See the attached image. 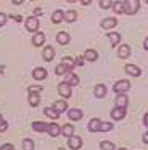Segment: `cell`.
<instances>
[{
	"mask_svg": "<svg viewBox=\"0 0 148 150\" xmlns=\"http://www.w3.org/2000/svg\"><path fill=\"white\" fill-rule=\"evenodd\" d=\"M44 42H46V36L43 32H36L32 36V44L35 47H41L44 44Z\"/></svg>",
	"mask_w": 148,
	"mask_h": 150,
	"instance_id": "11",
	"label": "cell"
},
{
	"mask_svg": "<svg viewBox=\"0 0 148 150\" xmlns=\"http://www.w3.org/2000/svg\"><path fill=\"white\" fill-rule=\"evenodd\" d=\"M77 18H78V13L75 11H73V10H69V11H67L65 13V18H63V19L67 23H73V22L77 21Z\"/></svg>",
	"mask_w": 148,
	"mask_h": 150,
	"instance_id": "27",
	"label": "cell"
},
{
	"mask_svg": "<svg viewBox=\"0 0 148 150\" xmlns=\"http://www.w3.org/2000/svg\"><path fill=\"white\" fill-rule=\"evenodd\" d=\"M33 14H35V17L36 16H43V11H42V8L38 6V7H36L35 10H33Z\"/></svg>",
	"mask_w": 148,
	"mask_h": 150,
	"instance_id": "41",
	"label": "cell"
},
{
	"mask_svg": "<svg viewBox=\"0 0 148 150\" xmlns=\"http://www.w3.org/2000/svg\"><path fill=\"white\" fill-rule=\"evenodd\" d=\"M112 3L114 1H111V0H100V1H99V6L102 8H104V10H107V8H110L111 6H112Z\"/></svg>",
	"mask_w": 148,
	"mask_h": 150,
	"instance_id": "36",
	"label": "cell"
},
{
	"mask_svg": "<svg viewBox=\"0 0 148 150\" xmlns=\"http://www.w3.org/2000/svg\"><path fill=\"white\" fill-rule=\"evenodd\" d=\"M55 73H56V75H59V76H61V75L68 74V73H70V71L67 69V67H65L62 63H60V64L56 66V68H55Z\"/></svg>",
	"mask_w": 148,
	"mask_h": 150,
	"instance_id": "34",
	"label": "cell"
},
{
	"mask_svg": "<svg viewBox=\"0 0 148 150\" xmlns=\"http://www.w3.org/2000/svg\"><path fill=\"white\" fill-rule=\"evenodd\" d=\"M28 101H29L30 106H32V107H37V106L40 105V101H41L40 94H36V93H29Z\"/></svg>",
	"mask_w": 148,
	"mask_h": 150,
	"instance_id": "22",
	"label": "cell"
},
{
	"mask_svg": "<svg viewBox=\"0 0 148 150\" xmlns=\"http://www.w3.org/2000/svg\"><path fill=\"white\" fill-rule=\"evenodd\" d=\"M102 124V120L99 118H92L90 122H88V130L91 131V132H98L99 131V126Z\"/></svg>",
	"mask_w": 148,
	"mask_h": 150,
	"instance_id": "16",
	"label": "cell"
},
{
	"mask_svg": "<svg viewBox=\"0 0 148 150\" xmlns=\"http://www.w3.org/2000/svg\"><path fill=\"white\" fill-rule=\"evenodd\" d=\"M42 54H43V59L47 62H51L54 60V57H55V50H54V48L51 45H47Z\"/></svg>",
	"mask_w": 148,
	"mask_h": 150,
	"instance_id": "12",
	"label": "cell"
},
{
	"mask_svg": "<svg viewBox=\"0 0 148 150\" xmlns=\"http://www.w3.org/2000/svg\"><path fill=\"white\" fill-rule=\"evenodd\" d=\"M106 37L110 40L111 47H112V48H115L121 42V35L118 32H109V33H106Z\"/></svg>",
	"mask_w": 148,
	"mask_h": 150,
	"instance_id": "19",
	"label": "cell"
},
{
	"mask_svg": "<svg viewBox=\"0 0 148 150\" xmlns=\"http://www.w3.org/2000/svg\"><path fill=\"white\" fill-rule=\"evenodd\" d=\"M81 4H83V5H91L92 1H90V0H83Z\"/></svg>",
	"mask_w": 148,
	"mask_h": 150,
	"instance_id": "46",
	"label": "cell"
},
{
	"mask_svg": "<svg viewBox=\"0 0 148 150\" xmlns=\"http://www.w3.org/2000/svg\"><path fill=\"white\" fill-rule=\"evenodd\" d=\"M129 88H130V81L124 79V80L117 81V82L114 85L112 91L116 93V94H124L127 91H129Z\"/></svg>",
	"mask_w": 148,
	"mask_h": 150,
	"instance_id": "2",
	"label": "cell"
},
{
	"mask_svg": "<svg viewBox=\"0 0 148 150\" xmlns=\"http://www.w3.org/2000/svg\"><path fill=\"white\" fill-rule=\"evenodd\" d=\"M74 61H75V64H77V66H80V67H83V66L85 64V63H84V62H85V59L81 55H80V56H78V57H77L75 60H74Z\"/></svg>",
	"mask_w": 148,
	"mask_h": 150,
	"instance_id": "39",
	"label": "cell"
},
{
	"mask_svg": "<svg viewBox=\"0 0 148 150\" xmlns=\"http://www.w3.org/2000/svg\"><path fill=\"white\" fill-rule=\"evenodd\" d=\"M139 8H140V1H137V0H124L123 1L124 13L129 16L135 14L139 11Z\"/></svg>",
	"mask_w": 148,
	"mask_h": 150,
	"instance_id": "1",
	"label": "cell"
},
{
	"mask_svg": "<svg viewBox=\"0 0 148 150\" xmlns=\"http://www.w3.org/2000/svg\"><path fill=\"white\" fill-rule=\"evenodd\" d=\"M125 113H127L125 108H121V107H116L115 106L112 110H111L110 116L114 120H122L125 117Z\"/></svg>",
	"mask_w": 148,
	"mask_h": 150,
	"instance_id": "5",
	"label": "cell"
},
{
	"mask_svg": "<svg viewBox=\"0 0 148 150\" xmlns=\"http://www.w3.org/2000/svg\"><path fill=\"white\" fill-rule=\"evenodd\" d=\"M22 146H23V150H33L35 144H33V141H32V139L25 138V139H23Z\"/></svg>",
	"mask_w": 148,
	"mask_h": 150,
	"instance_id": "33",
	"label": "cell"
},
{
	"mask_svg": "<svg viewBox=\"0 0 148 150\" xmlns=\"http://www.w3.org/2000/svg\"><path fill=\"white\" fill-rule=\"evenodd\" d=\"M116 25H117V19L116 18H111V17L105 18V19H103L100 22V26L103 29H105V30H110V29L115 28Z\"/></svg>",
	"mask_w": 148,
	"mask_h": 150,
	"instance_id": "10",
	"label": "cell"
},
{
	"mask_svg": "<svg viewBox=\"0 0 148 150\" xmlns=\"http://www.w3.org/2000/svg\"><path fill=\"white\" fill-rule=\"evenodd\" d=\"M84 59L90 61V62H95L98 60V52L93 49H87L84 52Z\"/></svg>",
	"mask_w": 148,
	"mask_h": 150,
	"instance_id": "18",
	"label": "cell"
},
{
	"mask_svg": "<svg viewBox=\"0 0 148 150\" xmlns=\"http://www.w3.org/2000/svg\"><path fill=\"white\" fill-rule=\"evenodd\" d=\"M5 68H6V67H5L4 64H0V74H1V73L4 71V69H5Z\"/></svg>",
	"mask_w": 148,
	"mask_h": 150,
	"instance_id": "48",
	"label": "cell"
},
{
	"mask_svg": "<svg viewBox=\"0 0 148 150\" xmlns=\"http://www.w3.org/2000/svg\"><path fill=\"white\" fill-rule=\"evenodd\" d=\"M132 50H130V47L128 44H122L120 48H118V57L121 59H127L129 55H130Z\"/></svg>",
	"mask_w": 148,
	"mask_h": 150,
	"instance_id": "20",
	"label": "cell"
},
{
	"mask_svg": "<svg viewBox=\"0 0 148 150\" xmlns=\"http://www.w3.org/2000/svg\"><path fill=\"white\" fill-rule=\"evenodd\" d=\"M106 94V87L105 85L103 83H98L96 87H95V96L97 98H104Z\"/></svg>",
	"mask_w": 148,
	"mask_h": 150,
	"instance_id": "25",
	"label": "cell"
},
{
	"mask_svg": "<svg viewBox=\"0 0 148 150\" xmlns=\"http://www.w3.org/2000/svg\"><path fill=\"white\" fill-rule=\"evenodd\" d=\"M25 28L30 32H36L37 30H38L40 22H38V19H37V17H35V16L29 17L26 19V22H25Z\"/></svg>",
	"mask_w": 148,
	"mask_h": 150,
	"instance_id": "4",
	"label": "cell"
},
{
	"mask_svg": "<svg viewBox=\"0 0 148 150\" xmlns=\"http://www.w3.org/2000/svg\"><path fill=\"white\" fill-rule=\"evenodd\" d=\"M143 123H144V125L146 126H148V112L144 115V117H143Z\"/></svg>",
	"mask_w": 148,
	"mask_h": 150,
	"instance_id": "45",
	"label": "cell"
},
{
	"mask_svg": "<svg viewBox=\"0 0 148 150\" xmlns=\"http://www.w3.org/2000/svg\"><path fill=\"white\" fill-rule=\"evenodd\" d=\"M0 150H16V149L11 143H6V144H3L0 146Z\"/></svg>",
	"mask_w": 148,
	"mask_h": 150,
	"instance_id": "40",
	"label": "cell"
},
{
	"mask_svg": "<svg viewBox=\"0 0 148 150\" xmlns=\"http://www.w3.org/2000/svg\"><path fill=\"white\" fill-rule=\"evenodd\" d=\"M99 146L102 150H116V146L114 143H111L109 141H103L99 143Z\"/></svg>",
	"mask_w": 148,
	"mask_h": 150,
	"instance_id": "31",
	"label": "cell"
},
{
	"mask_svg": "<svg viewBox=\"0 0 148 150\" xmlns=\"http://www.w3.org/2000/svg\"><path fill=\"white\" fill-rule=\"evenodd\" d=\"M44 115L50 119H58L60 117V113H58L53 107H46L44 108Z\"/></svg>",
	"mask_w": 148,
	"mask_h": 150,
	"instance_id": "28",
	"label": "cell"
},
{
	"mask_svg": "<svg viewBox=\"0 0 148 150\" xmlns=\"http://www.w3.org/2000/svg\"><path fill=\"white\" fill-rule=\"evenodd\" d=\"M112 129H114V125H112V123H110V122H102V124L99 126L100 132H109V131H111Z\"/></svg>",
	"mask_w": 148,
	"mask_h": 150,
	"instance_id": "30",
	"label": "cell"
},
{
	"mask_svg": "<svg viewBox=\"0 0 148 150\" xmlns=\"http://www.w3.org/2000/svg\"><path fill=\"white\" fill-rule=\"evenodd\" d=\"M56 41H58L59 44L66 45V44H68L69 41H70V36H69L67 32H65V31H60V32L56 35Z\"/></svg>",
	"mask_w": 148,
	"mask_h": 150,
	"instance_id": "15",
	"label": "cell"
},
{
	"mask_svg": "<svg viewBox=\"0 0 148 150\" xmlns=\"http://www.w3.org/2000/svg\"><path fill=\"white\" fill-rule=\"evenodd\" d=\"M63 18H65L63 11L62 10H56V11L53 13V16H51V22L54 24H60L63 21Z\"/></svg>",
	"mask_w": 148,
	"mask_h": 150,
	"instance_id": "21",
	"label": "cell"
},
{
	"mask_svg": "<svg viewBox=\"0 0 148 150\" xmlns=\"http://www.w3.org/2000/svg\"><path fill=\"white\" fill-rule=\"evenodd\" d=\"M112 10H114V12L115 13H118V14H121V13H124V10H123V1H114L112 3Z\"/></svg>",
	"mask_w": 148,
	"mask_h": 150,
	"instance_id": "32",
	"label": "cell"
},
{
	"mask_svg": "<svg viewBox=\"0 0 148 150\" xmlns=\"http://www.w3.org/2000/svg\"><path fill=\"white\" fill-rule=\"evenodd\" d=\"M143 48L144 50H148V37H146V40L143 41Z\"/></svg>",
	"mask_w": 148,
	"mask_h": 150,
	"instance_id": "44",
	"label": "cell"
},
{
	"mask_svg": "<svg viewBox=\"0 0 148 150\" xmlns=\"http://www.w3.org/2000/svg\"><path fill=\"white\" fill-rule=\"evenodd\" d=\"M83 117H84V113L79 108H70L68 111V118L72 120H80Z\"/></svg>",
	"mask_w": 148,
	"mask_h": 150,
	"instance_id": "14",
	"label": "cell"
},
{
	"mask_svg": "<svg viewBox=\"0 0 148 150\" xmlns=\"http://www.w3.org/2000/svg\"><path fill=\"white\" fill-rule=\"evenodd\" d=\"M42 91H43V86H41V85H32V86L28 87L29 93H36V94H38V93Z\"/></svg>",
	"mask_w": 148,
	"mask_h": 150,
	"instance_id": "35",
	"label": "cell"
},
{
	"mask_svg": "<svg viewBox=\"0 0 148 150\" xmlns=\"http://www.w3.org/2000/svg\"><path fill=\"white\" fill-rule=\"evenodd\" d=\"M68 145L70 149L73 150H78L81 148L83 145V139L79 137V136H72L69 139H68Z\"/></svg>",
	"mask_w": 148,
	"mask_h": 150,
	"instance_id": "8",
	"label": "cell"
},
{
	"mask_svg": "<svg viewBox=\"0 0 148 150\" xmlns=\"http://www.w3.org/2000/svg\"><path fill=\"white\" fill-rule=\"evenodd\" d=\"M146 3H147V4H148V0H147V1H146Z\"/></svg>",
	"mask_w": 148,
	"mask_h": 150,
	"instance_id": "51",
	"label": "cell"
},
{
	"mask_svg": "<svg viewBox=\"0 0 148 150\" xmlns=\"http://www.w3.org/2000/svg\"><path fill=\"white\" fill-rule=\"evenodd\" d=\"M61 63L65 66V67H67V69L69 70V71H72V69L74 68V66H75V61H74L72 57H63L62 60H61Z\"/></svg>",
	"mask_w": 148,
	"mask_h": 150,
	"instance_id": "29",
	"label": "cell"
},
{
	"mask_svg": "<svg viewBox=\"0 0 148 150\" xmlns=\"http://www.w3.org/2000/svg\"><path fill=\"white\" fill-rule=\"evenodd\" d=\"M47 126L48 124L44 122H33L31 124V127L35 131H37V132H44V131H47Z\"/></svg>",
	"mask_w": 148,
	"mask_h": 150,
	"instance_id": "24",
	"label": "cell"
},
{
	"mask_svg": "<svg viewBox=\"0 0 148 150\" xmlns=\"http://www.w3.org/2000/svg\"><path fill=\"white\" fill-rule=\"evenodd\" d=\"M46 132L48 135H50L51 137H58L61 134V127L56 123H50L47 126V131H46Z\"/></svg>",
	"mask_w": 148,
	"mask_h": 150,
	"instance_id": "6",
	"label": "cell"
},
{
	"mask_svg": "<svg viewBox=\"0 0 148 150\" xmlns=\"http://www.w3.org/2000/svg\"><path fill=\"white\" fill-rule=\"evenodd\" d=\"M65 82H67V83L70 85V86H77V85L79 83V78L75 74H73V73L70 71V73L67 74V78H66Z\"/></svg>",
	"mask_w": 148,
	"mask_h": 150,
	"instance_id": "26",
	"label": "cell"
},
{
	"mask_svg": "<svg viewBox=\"0 0 148 150\" xmlns=\"http://www.w3.org/2000/svg\"><path fill=\"white\" fill-rule=\"evenodd\" d=\"M51 107H53L55 111H56L58 113H62V112H65V111L67 110L68 104H67V101H65V100H56V101H54V104H53Z\"/></svg>",
	"mask_w": 148,
	"mask_h": 150,
	"instance_id": "13",
	"label": "cell"
},
{
	"mask_svg": "<svg viewBox=\"0 0 148 150\" xmlns=\"http://www.w3.org/2000/svg\"><path fill=\"white\" fill-rule=\"evenodd\" d=\"M7 127H9L7 122H5V120H4V118H3L1 113H0V132H4V131H6V130H7Z\"/></svg>",
	"mask_w": 148,
	"mask_h": 150,
	"instance_id": "37",
	"label": "cell"
},
{
	"mask_svg": "<svg viewBox=\"0 0 148 150\" xmlns=\"http://www.w3.org/2000/svg\"><path fill=\"white\" fill-rule=\"evenodd\" d=\"M59 150H66V149H63V148H59Z\"/></svg>",
	"mask_w": 148,
	"mask_h": 150,
	"instance_id": "50",
	"label": "cell"
},
{
	"mask_svg": "<svg viewBox=\"0 0 148 150\" xmlns=\"http://www.w3.org/2000/svg\"><path fill=\"white\" fill-rule=\"evenodd\" d=\"M142 139H143V143H146V144H148V131L147 132L142 136Z\"/></svg>",
	"mask_w": 148,
	"mask_h": 150,
	"instance_id": "43",
	"label": "cell"
},
{
	"mask_svg": "<svg viewBox=\"0 0 148 150\" xmlns=\"http://www.w3.org/2000/svg\"><path fill=\"white\" fill-rule=\"evenodd\" d=\"M124 71L128 74V75H130V76H134V78H137L141 75V69L135 66V64H127L124 67Z\"/></svg>",
	"mask_w": 148,
	"mask_h": 150,
	"instance_id": "7",
	"label": "cell"
},
{
	"mask_svg": "<svg viewBox=\"0 0 148 150\" xmlns=\"http://www.w3.org/2000/svg\"><path fill=\"white\" fill-rule=\"evenodd\" d=\"M13 21H16V22H18V23H21L22 22V17L21 16H10Z\"/></svg>",
	"mask_w": 148,
	"mask_h": 150,
	"instance_id": "42",
	"label": "cell"
},
{
	"mask_svg": "<svg viewBox=\"0 0 148 150\" xmlns=\"http://www.w3.org/2000/svg\"><path fill=\"white\" fill-rule=\"evenodd\" d=\"M24 1H22V0H19V1H16V0H13L12 1V4H14V5H22Z\"/></svg>",
	"mask_w": 148,
	"mask_h": 150,
	"instance_id": "47",
	"label": "cell"
},
{
	"mask_svg": "<svg viewBox=\"0 0 148 150\" xmlns=\"http://www.w3.org/2000/svg\"><path fill=\"white\" fill-rule=\"evenodd\" d=\"M61 134H62L65 137H68V138H70L72 136H74V127H73V125H70V124H65V125L62 126V129H61Z\"/></svg>",
	"mask_w": 148,
	"mask_h": 150,
	"instance_id": "23",
	"label": "cell"
},
{
	"mask_svg": "<svg viewBox=\"0 0 148 150\" xmlns=\"http://www.w3.org/2000/svg\"><path fill=\"white\" fill-rule=\"evenodd\" d=\"M115 105H116V107L125 108L128 106V97L125 94H117V97L115 99Z\"/></svg>",
	"mask_w": 148,
	"mask_h": 150,
	"instance_id": "17",
	"label": "cell"
},
{
	"mask_svg": "<svg viewBox=\"0 0 148 150\" xmlns=\"http://www.w3.org/2000/svg\"><path fill=\"white\" fill-rule=\"evenodd\" d=\"M58 91H59V94H60L63 99H68V98H70V96H72V86L68 85V83L65 82V81H62V82L59 83Z\"/></svg>",
	"mask_w": 148,
	"mask_h": 150,
	"instance_id": "3",
	"label": "cell"
},
{
	"mask_svg": "<svg viewBox=\"0 0 148 150\" xmlns=\"http://www.w3.org/2000/svg\"><path fill=\"white\" fill-rule=\"evenodd\" d=\"M6 21H7V14L0 12V28L6 24Z\"/></svg>",
	"mask_w": 148,
	"mask_h": 150,
	"instance_id": "38",
	"label": "cell"
},
{
	"mask_svg": "<svg viewBox=\"0 0 148 150\" xmlns=\"http://www.w3.org/2000/svg\"><path fill=\"white\" fill-rule=\"evenodd\" d=\"M47 75H48L47 70H46L44 68H41V67L33 69V71H32V78H33L35 80H37V81L44 80V79L47 78Z\"/></svg>",
	"mask_w": 148,
	"mask_h": 150,
	"instance_id": "9",
	"label": "cell"
},
{
	"mask_svg": "<svg viewBox=\"0 0 148 150\" xmlns=\"http://www.w3.org/2000/svg\"><path fill=\"white\" fill-rule=\"evenodd\" d=\"M118 150H127V149H124V148H121V149H118Z\"/></svg>",
	"mask_w": 148,
	"mask_h": 150,
	"instance_id": "49",
	"label": "cell"
}]
</instances>
